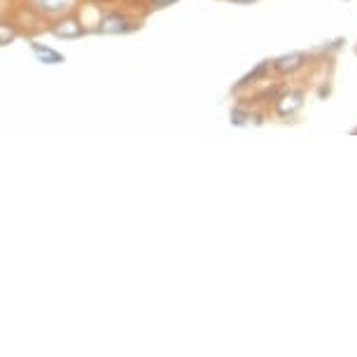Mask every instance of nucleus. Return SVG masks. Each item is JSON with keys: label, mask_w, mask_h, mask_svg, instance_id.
<instances>
[{"label": "nucleus", "mask_w": 357, "mask_h": 357, "mask_svg": "<svg viewBox=\"0 0 357 357\" xmlns=\"http://www.w3.org/2000/svg\"><path fill=\"white\" fill-rule=\"evenodd\" d=\"M100 31L103 33H126V31H133V26L126 22L122 15H107L103 22H100Z\"/></svg>", "instance_id": "obj_1"}, {"label": "nucleus", "mask_w": 357, "mask_h": 357, "mask_svg": "<svg viewBox=\"0 0 357 357\" xmlns=\"http://www.w3.org/2000/svg\"><path fill=\"white\" fill-rule=\"evenodd\" d=\"M299 105H301V93H296V91L285 93V96L278 100V112L282 117H287V114H292Z\"/></svg>", "instance_id": "obj_2"}, {"label": "nucleus", "mask_w": 357, "mask_h": 357, "mask_svg": "<svg viewBox=\"0 0 357 357\" xmlns=\"http://www.w3.org/2000/svg\"><path fill=\"white\" fill-rule=\"evenodd\" d=\"M54 33H56L59 38H77V36H82V26L77 24V19H66V22H61L54 29Z\"/></svg>", "instance_id": "obj_3"}, {"label": "nucleus", "mask_w": 357, "mask_h": 357, "mask_svg": "<svg viewBox=\"0 0 357 357\" xmlns=\"http://www.w3.org/2000/svg\"><path fill=\"white\" fill-rule=\"evenodd\" d=\"M301 61H304V54H289V56H280L278 61H275V68L287 73V70H294L299 68Z\"/></svg>", "instance_id": "obj_4"}, {"label": "nucleus", "mask_w": 357, "mask_h": 357, "mask_svg": "<svg viewBox=\"0 0 357 357\" xmlns=\"http://www.w3.org/2000/svg\"><path fill=\"white\" fill-rule=\"evenodd\" d=\"M33 50H36V54L40 56V61H52V63H59L61 61V54H56V52H52V50H45L43 45H38V43H33Z\"/></svg>", "instance_id": "obj_5"}, {"label": "nucleus", "mask_w": 357, "mask_h": 357, "mask_svg": "<svg viewBox=\"0 0 357 357\" xmlns=\"http://www.w3.org/2000/svg\"><path fill=\"white\" fill-rule=\"evenodd\" d=\"M68 3L70 0H40V5H43L47 12H59V10H63Z\"/></svg>", "instance_id": "obj_6"}, {"label": "nucleus", "mask_w": 357, "mask_h": 357, "mask_svg": "<svg viewBox=\"0 0 357 357\" xmlns=\"http://www.w3.org/2000/svg\"><path fill=\"white\" fill-rule=\"evenodd\" d=\"M17 33L10 29V26H5V24H0V45H8L10 40H15Z\"/></svg>", "instance_id": "obj_7"}, {"label": "nucleus", "mask_w": 357, "mask_h": 357, "mask_svg": "<svg viewBox=\"0 0 357 357\" xmlns=\"http://www.w3.org/2000/svg\"><path fill=\"white\" fill-rule=\"evenodd\" d=\"M154 8H168V5H173L175 0H150Z\"/></svg>", "instance_id": "obj_8"}, {"label": "nucleus", "mask_w": 357, "mask_h": 357, "mask_svg": "<svg viewBox=\"0 0 357 357\" xmlns=\"http://www.w3.org/2000/svg\"><path fill=\"white\" fill-rule=\"evenodd\" d=\"M238 3H250V0H238Z\"/></svg>", "instance_id": "obj_9"}]
</instances>
